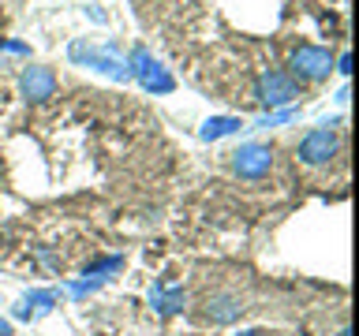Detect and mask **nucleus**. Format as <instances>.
<instances>
[{
    "label": "nucleus",
    "instance_id": "f257e3e1",
    "mask_svg": "<svg viewBox=\"0 0 359 336\" xmlns=\"http://www.w3.org/2000/svg\"><path fill=\"white\" fill-rule=\"evenodd\" d=\"M123 64H128L131 78H139V86L150 90V94H172V90H176L172 71H168V67L157 60V56L146 49V45H135V49L123 56Z\"/></svg>",
    "mask_w": 359,
    "mask_h": 336
},
{
    "label": "nucleus",
    "instance_id": "f03ea898",
    "mask_svg": "<svg viewBox=\"0 0 359 336\" xmlns=\"http://www.w3.org/2000/svg\"><path fill=\"white\" fill-rule=\"evenodd\" d=\"M333 49H325V45H296V49L288 52V75L296 78V83H325V78L333 75Z\"/></svg>",
    "mask_w": 359,
    "mask_h": 336
},
{
    "label": "nucleus",
    "instance_id": "7ed1b4c3",
    "mask_svg": "<svg viewBox=\"0 0 359 336\" xmlns=\"http://www.w3.org/2000/svg\"><path fill=\"white\" fill-rule=\"evenodd\" d=\"M337 150H341V134H337L333 123H322V127H311L307 134L299 139L296 146V157L307 168H322V164H330Z\"/></svg>",
    "mask_w": 359,
    "mask_h": 336
},
{
    "label": "nucleus",
    "instance_id": "20e7f679",
    "mask_svg": "<svg viewBox=\"0 0 359 336\" xmlns=\"http://www.w3.org/2000/svg\"><path fill=\"white\" fill-rule=\"evenodd\" d=\"M67 56H72V64L94 67V71L109 75V78H120V83L131 78V71H128V64H123L120 52H105V49H97V45H90V41H72L67 45Z\"/></svg>",
    "mask_w": 359,
    "mask_h": 336
},
{
    "label": "nucleus",
    "instance_id": "39448f33",
    "mask_svg": "<svg viewBox=\"0 0 359 336\" xmlns=\"http://www.w3.org/2000/svg\"><path fill=\"white\" fill-rule=\"evenodd\" d=\"M255 94H258L262 105L280 108V105H292L296 97H303V86L285 71V67H266V71L258 75V83H255Z\"/></svg>",
    "mask_w": 359,
    "mask_h": 336
},
{
    "label": "nucleus",
    "instance_id": "423d86ee",
    "mask_svg": "<svg viewBox=\"0 0 359 336\" xmlns=\"http://www.w3.org/2000/svg\"><path fill=\"white\" fill-rule=\"evenodd\" d=\"M247 310V299L240 295V291H232V288H221V291H210L206 299H202V321H210V325H232L240 314Z\"/></svg>",
    "mask_w": 359,
    "mask_h": 336
},
{
    "label": "nucleus",
    "instance_id": "0eeeda50",
    "mask_svg": "<svg viewBox=\"0 0 359 336\" xmlns=\"http://www.w3.org/2000/svg\"><path fill=\"white\" fill-rule=\"evenodd\" d=\"M232 172L240 179H266L273 172V150L262 142H247L232 153Z\"/></svg>",
    "mask_w": 359,
    "mask_h": 336
},
{
    "label": "nucleus",
    "instance_id": "6e6552de",
    "mask_svg": "<svg viewBox=\"0 0 359 336\" xmlns=\"http://www.w3.org/2000/svg\"><path fill=\"white\" fill-rule=\"evenodd\" d=\"M19 94L27 101H34V105H38V101H49L56 94V71L45 67V64L27 67V71L19 75Z\"/></svg>",
    "mask_w": 359,
    "mask_h": 336
},
{
    "label": "nucleus",
    "instance_id": "1a4fd4ad",
    "mask_svg": "<svg viewBox=\"0 0 359 336\" xmlns=\"http://www.w3.org/2000/svg\"><path fill=\"white\" fill-rule=\"evenodd\" d=\"M184 302H187V291L180 284H168V280H154L150 284V307H154V314H161V318L180 314Z\"/></svg>",
    "mask_w": 359,
    "mask_h": 336
},
{
    "label": "nucleus",
    "instance_id": "9d476101",
    "mask_svg": "<svg viewBox=\"0 0 359 336\" xmlns=\"http://www.w3.org/2000/svg\"><path fill=\"white\" fill-rule=\"evenodd\" d=\"M56 307V291H30L15 307V318H34V314H49Z\"/></svg>",
    "mask_w": 359,
    "mask_h": 336
},
{
    "label": "nucleus",
    "instance_id": "9b49d317",
    "mask_svg": "<svg viewBox=\"0 0 359 336\" xmlns=\"http://www.w3.org/2000/svg\"><path fill=\"white\" fill-rule=\"evenodd\" d=\"M243 123H240V116H210L206 123H202V139L206 142H213V139H224V134H232V131H240Z\"/></svg>",
    "mask_w": 359,
    "mask_h": 336
},
{
    "label": "nucleus",
    "instance_id": "f8f14e48",
    "mask_svg": "<svg viewBox=\"0 0 359 336\" xmlns=\"http://www.w3.org/2000/svg\"><path fill=\"white\" fill-rule=\"evenodd\" d=\"M120 269V258H101V262L86 265V276H101V273H116Z\"/></svg>",
    "mask_w": 359,
    "mask_h": 336
},
{
    "label": "nucleus",
    "instance_id": "ddd939ff",
    "mask_svg": "<svg viewBox=\"0 0 359 336\" xmlns=\"http://www.w3.org/2000/svg\"><path fill=\"white\" fill-rule=\"evenodd\" d=\"M0 49H8V52H30L22 41H0Z\"/></svg>",
    "mask_w": 359,
    "mask_h": 336
},
{
    "label": "nucleus",
    "instance_id": "4468645a",
    "mask_svg": "<svg viewBox=\"0 0 359 336\" xmlns=\"http://www.w3.org/2000/svg\"><path fill=\"white\" fill-rule=\"evenodd\" d=\"M0 336H11V321H4V318H0Z\"/></svg>",
    "mask_w": 359,
    "mask_h": 336
},
{
    "label": "nucleus",
    "instance_id": "2eb2a0df",
    "mask_svg": "<svg viewBox=\"0 0 359 336\" xmlns=\"http://www.w3.org/2000/svg\"><path fill=\"white\" fill-rule=\"evenodd\" d=\"M236 336H266V332H258V329H247V332H236Z\"/></svg>",
    "mask_w": 359,
    "mask_h": 336
},
{
    "label": "nucleus",
    "instance_id": "dca6fc26",
    "mask_svg": "<svg viewBox=\"0 0 359 336\" xmlns=\"http://www.w3.org/2000/svg\"><path fill=\"white\" fill-rule=\"evenodd\" d=\"M4 239H8V232H0V243H4Z\"/></svg>",
    "mask_w": 359,
    "mask_h": 336
}]
</instances>
